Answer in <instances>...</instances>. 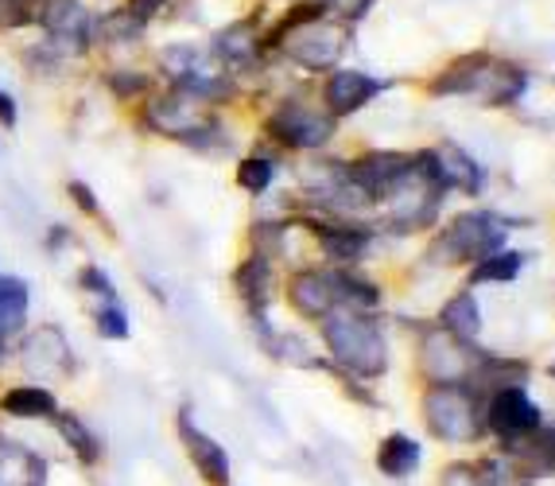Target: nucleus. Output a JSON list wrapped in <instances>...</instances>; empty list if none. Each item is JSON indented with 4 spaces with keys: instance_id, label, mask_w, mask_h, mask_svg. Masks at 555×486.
Segmentation results:
<instances>
[{
    "instance_id": "nucleus-1",
    "label": "nucleus",
    "mask_w": 555,
    "mask_h": 486,
    "mask_svg": "<svg viewBox=\"0 0 555 486\" xmlns=\"http://www.w3.org/2000/svg\"><path fill=\"white\" fill-rule=\"evenodd\" d=\"M326 346L338 358L343 370L353 378H377L385 374V338H380L377 319L361 308H338L323 319Z\"/></svg>"
},
{
    "instance_id": "nucleus-2",
    "label": "nucleus",
    "mask_w": 555,
    "mask_h": 486,
    "mask_svg": "<svg viewBox=\"0 0 555 486\" xmlns=\"http://www.w3.org/2000/svg\"><path fill=\"white\" fill-rule=\"evenodd\" d=\"M501 245H505V222L493 215H463L454 218L451 226H447L443 234H439L436 242V257L447 265L454 261H486V257H493V253H501Z\"/></svg>"
},
{
    "instance_id": "nucleus-3",
    "label": "nucleus",
    "mask_w": 555,
    "mask_h": 486,
    "mask_svg": "<svg viewBox=\"0 0 555 486\" xmlns=\"http://www.w3.org/2000/svg\"><path fill=\"white\" fill-rule=\"evenodd\" d=\"M427 424L431 432L443 439H454V444H463V439L481 436V412L474 405V397L459 385H436V389L427 393Z\"/></svg>"
},
{
    "instance_id": "nucleus-4",
    "label": "nucleus",
    "mask_w": 555,
    "mask_h": 486,
    "mask_svg": "<svg viewBox=\"0 0 555 486\" xmlns=\"http://www.w3.org/2000/svg\"><path fill=\"white\" fill-rule=\"evenodd\" d=\"M176 432H179V444H183L186 459H191V468H195V475L203 478L206 486H230L233 483L230 451H225L210 432L198 429L195 412L186 409V405L176 412Z\"/></svg>"
},
{
    "instance_id": "nucleus-5",
    "label": "nucleus",
    "mask_w": 555,
    "mask_h": 486,
    "mask_svg": "<svg viewBox=\"0 0 555 486\" xmlns=\"http://www.w3.org/2000/svg\"><path fill=\"white\" fill-rule=\"evenodd\" d=\"M486 424L498 432L505 444H528L540 432V409L528 401V393L520 385H505L493 393L490 409H486Z\"/></svg>"
},
{
    "instance_id": "nucleus-6",
    "label": "nucleus",
    "mask_w": 555,
    "mask_h": 486,
    "mask_svg": "<svg viewBox=\"0 0 555 486\" xmlns=\"http://www.w3.org/2000/svg\"><path fill=\"white\" fill-rule=\"evenodd\" d=\"M269 132L284 149H319V144L331 141L334 117L331 113L307 110V105H299V102H287L269 117Z\"/></svg>"
},
{
    "instance_id": "nucleus-7",
    "label": "nucleus",
    "mask_w": 555,
    "mask_h": 486,
    "mask_svg": "<svg viewBox=\"0 0 555 486\" xmlns=\"http://www.w3.org/2000/svg\"><path fill=\"white\" fill-rule=\"evenodd\" d=\"M39 24L47 28L51 43L63 48V55H86L93 43V24L98 20L86 12L82 0H47Z\"/></svg>"
},
{
    "instance_id": "nucleus-8",
    "label": "nucleus",
    "mask_w": 555,
    "mask_h": 486,
    "mask_svg": "<svg viewBox=\"0 0 555 486\" xmlns=\"http://www.w3.org/2000/svg\"><path fill=\"white\" fill-rule=\"evenodd\" d=\"M20 362H24V370L43 374V378L75 374V355H70V343H66L59 328H43L31 338H24V346H20Z\"/></svg>"
},
{
    "instance_id": "nucleus-9",
    "label": "nucleus",
    "mask_w": 555,
    "mask_h": 486,
    "mask_svg": "<svg viewBox=\"0 0 555 486\" xmlns=\"http://www.w3.org/2000/svg\"><path fill=\"white\" fill-rule=\"evenodd\" d=\"M0 486H51V459L16 436H0Z\"/></svg>"
},
{
    "instance_id": "nucleus-10",
    "label": "nucleus",
    "mask_w": 555,
    "mask_h": 486,
    "mask_svg": "<svg viewBox=\"0 0 555 486\" xmlns=\"http://www.w3.org/2000/svg\"><path fill=\"white\" fill-rule=\"evenodd\" d=\"M51 424H55L59 439H63V448L70 451V459H75L78 468H82V471L102 468V463H105V439H102V432L86 421L82 412L59 409V417Z\"/></svg>"
},
{
    "instance_id": "nucleus-11",
    "label": "nucleus",
    "mask_w": 555,
    "mask_h": 486,
    "mask_svg": "<svg viewBox=\"0 0 555 486\" xmlns=\"http://www.w3.org/2000/svg\"><path fill=\"white\" fill-rule=\"evenodd\" d=\"M287 299H292V308L299 316L326 319L334 308H343V299H338V272H299L287 284Z\"/></svg>"
},
{
    "instance_id": "nucleus-12",
    "label": "nucleus",
    "mask_w": 555,
    "mask_h": 486,
    "mask_svg": "<svg viewBox=\"0 0 555 486\" xmlns=\"http://www.w3.org/2000/svg\"><path fill=\"white\" fill-rule=\"evenodd\" d=\"M59 397L51 385L43 382H24V385H9V389H0V417H9V421H55L59 417Z\"/></svg>"
},
{
    "instance_id": "nucleus-13",
    "label": "nucleus",
    "mask_w": 555,
    "mask_h": 486,
    "mask_svg": "<svg viewBox=\"0 0 555 486\" xmlns=\"http://www.w3.org/2000/svg\"><path fill=\"white\" fill-rule=\"evenodd\" d=\"M377 94H380V82L358 75V71H338V75H331V82H326L323 102L331 117H350V113H358L361 105L373 102Z\"/></svg>"
},
{
    "instance_id": "nucleus-14",
    "label": "nucleus",
    "mask_w": 555,
    "mask_h": 486,
    "mask_svg": "<svg viewBox=\"0 0 555 486\" xmlns=\"http://www.w3.org/2000/svg\"><path fill=\"white\" fill-rule=\"evenodd\" d=\"M31 308V289L20 277H0V338L9 343V335H16L28 323Z\"/></svg>"
},
{
    "instance_id": "nucleus-15",
    "label": "nucleus",
    "mask_w": 555,
    "mask_h": 486,
    "mask_svg": "<svg viewBox=\"0 0 555 486\" xmlns=\"http://www.w3.org/2000/svg\"><path fill=\"white\" fill-rule=\"evenodd\" d=\"M420 468V444L404 432H392V436L380 439L377 448V471L389 478H408Z\"/></svg>"
},
{
    "instance_id": "nucleus-16",
    "label": "nucleus",
    "mask_w": 555,
    "mask_h": 486,
    "mask_svg": "<svg viewBox=\"0 0 555 486\" xmlns=\"http://www.w3.org/2000/svg\"><path fill=\"white\" fill-rule=\"evenodd\" d=\"M493 71V59L490 55H466L463 63H454L447 75H439L431 82V94L436 98H451V94H470L474 86Z\"/></svg>"
},
{
    "instance_id": "nucleus-17",
    "label": "nucleus",
    "mask_w": 555,
    "mask_h": 486,
    "mask_svg": "<svg viewBox=\"0 0 555 486\" xmlns=\"http://www.w3.org/2000/svg\"><path fill=\"white\" fill-rule=\"evenodd\" d=\"M233 284H237L241 299H245V308L253 311V316H264V304H269V289H272V277H269V261L264 257H249V261L241 265L237 277H233Z\"/></svg>"
},
{
    "instance_id": "nucleus-18",
    "label": "nucleus",
    "mask_w": 555,
    "mask_h": 486,
    "mask_svg": "<svg viewBox=\"0 0 555 486\" xmlns=\"http://www.w3.org/2000/svg\"><path fill=\"white\" fill-rule=\"evenodd\" d=\"M315 230L319 245H323L331 257H361L365 245H370V234H361V230H350V226H331V222H311Z\"/></svg>"
},
{
    "instance_id": "nucleus-19",
    "label": "nucleus",
    "mask_w": 555,
    "mask_h": 486,
    "mask_svg": "<svg viewBox=\"0 0 555 486\" xmlns=\"http://www.w3.org/2000/svg\"><path fill=\"white\" fill-rule=\"evenodd\" d=\"M436 159H439V168H443L447 183H463L466 191H481V168L474 164L470 156H466L463 149L447 144V149L436 152Z\"/></svg>"
},
{
    "instance_id": "nucleus-20",
    "label": "nucleus",
    "mask_w": 555,
    "mask_h": 486,
    "mask_svg": "<svg viewBox=\"0 0 555 486\" xmlns=\"http://www.w3.org/2000/svg\"><path fill=\"white\" fill-rule=\"evenodd\" d=\"M443 328L451 331L454 338H463V343H470V338H478V328H481V316H478V304H474V296H454L451 304L443 308Z\"/></svg>"
},
{
    "instance_id": "nucleus-21",
    "label": "nucleus",
    "mask_w": 555,
    "mask_h": 486,
    "mask_svg": "<svg viewBox=\"0 0 555 486\" xmlns=\"http://www.w3.org/2000/svg\"><path fill=\"white\" fill-rule=\"evenodd\" d=\"M525 269V257L520 253H493L486 261L474 265V284H498V281H517V272Z\"/></svg>"
},
{
    "instance_id": "nucleus-22",
    "label": "nucleus",
    "mask_w": 555,
    "mask_h": 486,
    "mask_svg": "<svg viewBox=\"0 0 555 486\" xmlns=\"http://www.w3.org/2000/svg\"><path fill=\"white\" fill-rule=\"evenodd\" d=\"M218 51H222V63L237 66V63H249V59H257V31L253 28H225L222 36H218Z\"/></svg>"
},
{
    "instance_id": "nucleus-23",
    "label": "nucleus",
    "mask_w": 555,
    "mask_h": 486,
    "mask_svg": "<svg viewBox=\"0 0 555 486\" xmlns=\"http://www.w3.org/2000/svg\"><path fill=\"white\" fill-rule=\"evenodd\" d=\"M272 176H276V164L269 156H245L237 164V188L249 191V195H264Z\"/></svg>"
},
{
    "instance_id": "nucleus-24",
    "label": "nucleus",
    "mask_w": 555,
    "mask_h": 486,
    "mask_svg": "<svg viewBox=\"0 0 555 486\" xmlns=\"http://www.w3.org/2000/svg\"><path fill=\"white\" fill-rule=\"evenodd\" d=\"M93 328H98L102 338H109V343H125L132 323H129V316H125V308H120V299H105V304H98Z\"/></svg>"
},
{
    "instance_id": "nucleus-25",
    "label": "nucleus",
    "mask_w": 555,
    "mask_h": 486,
    "mask_svg": "<svg viewBox=\"0 0 555 486\" xmlns=\"http://www.w3.org/2000/svg\"><path fill=\"white\" fill-rule=\"evenodd\" d=\"M109 90L117 98H144L152 90V78L140 71H117V75H109Z\"/></svg>"
},
{
    "instance_id": "nucleus-26",
    "label": "nucleus",
    "mask_w": 555,
    "mask_h": 486,
    "mask_svg": "<svg viewBox=\"0 0 555 486\" xmlns=\"http://www.w3.org/2000/svg\"><path fill=\"white\" fill-rule=\"evenodd\" d=\"M66 195H70V203H75L86 218H102V203L93 199V191L86 188L82 179H70V183H66Z\"/></svg>"
},
{
    "instance_id": "nucleus-27",
    "label": "nucleus",
    "mask_w": 555,
    "mask_h": 486,
    "mask_svg": "<svg viewBox=\"0 0 555 486\" xmlns=\"http://www.w3.org/2000/svg\"><path fill=\"white\" fill-rule=\"evenodd\" d=\"M528 444H532V456L540 459V468L552 471V475H555V429L537 432V436L528 439Z\"/></svg>"
},
{
    "instance_id": "nucleus-28",
    "label": "nucleus",
    "mask_w": 555,
    "mask_h": 486,
    "mask_svg": "<svg viewBox=\"0 0 555 486\" xmlns=\"http://www.w3.org/2000/svg\"><path fill=\"white\" fill-rule=\"evenodd\" d=\"M0 125L4 129H16V98L9 90H0Z\"/></svg>"
},
{
    "instance_id": "nucleus-29",
    "label": "nucleus",
    "mask_w": 555,
    "mask_h": 486,
    "mask_svg": "<svg viewBox=\"0 0 555 486\" xmlns=\"http://www.w3.org/2000/svg\"><path fill=\"white\" fill-rule=\"evenodd\" d=\"M4 355H9V343H4V338H0V366H4Z\"/></svg>"
}]
</instances>
